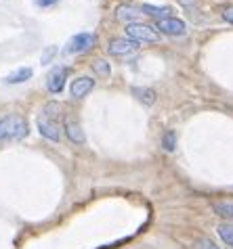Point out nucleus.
I'll return each mask as SVG.
<instances>
[{
    "mask_svg": "<svg viewBox=\"0 0 233 249\" xmlns=\"http://www.w3.org/2000/svg\"><path fill=\"white\" fill-rule=\"evenodd\" d=\"M162 144H164V149H166V151H175V147H176V134L175 132H166V134H164V138H162Z\"/></svg>",
    "mask_w": 233,
    "mask_h": 249,
    "instance_id": "nucleus-16",
    "label": "nucleus"
},
{
    "mask_svg": "<svg viewBox=\"0 0 233 249\" xmlns=\"http://www.w3.org/2000/svg\"><path fill=\"white\" fill-rule=\"evenodd\" d=\"M93 88H95V80L86 78V75H80V78H76L72 82L70 92H72V96H76V99H84V96L91 92Z\"/></svg>",
    "mask_w": 233,
    "mask_h": 249,
    "instance_id": "nucleus-8",
    "label": "nucleus"
},
{
    "mask_svg": "<svg viewBox=\"0 0 233 249\" xmlns=\"http://www.w3.org/2000/svg\"><path fill=\"white\" fill-rule=\"evenodd\" d=\"M141 11L145 13V15H149V17H155L157 21H160V19L170 17V13H173L168 6H152V4H143Z\"/></svg>",
    "mask_w": 233,
    "mask_h": 249,
    "instance_id": "nucleus-12",
    "label": "nucleus"
},
{
    "mask_svg": "<svg viewBox=\"0 0 233 249\" xmlns=\"http://www.w3.org/2000/svg\"><path fill=\"white\" fill-rule=\"evenodd\" d=\"M93 69L97 71L99 75H103V78H107L109 75V65H107V61H103V59H97L93 63Z\"/></svg>",
    "mask_w": 233,
    "mask_h": 249,
    "instance_id": "nucleus-17",
    "label": "nucleus"
},
{
    "mask_svg": "<svg viewBox=\"0 0 233 249\" xmlns=\"http://www.w3.org/2000/svg\"><path fill=\"white\" fill-rule=\"evenodd\" d=\"M65 132H67L70 141L78 142V144L84 142V130L80 128V122L76 117H65Z\"/></svg>",
    "mask_w": 233,
    "mask_h": 249,
    "instance_id": "nucleus-9",
    "label": "nucleus"
},
{
    "mask_svg": "<svg viewBox=\"0 0 233 249\" xmlns=\"http://www.w3.org/2000/svg\"><path fill=\"white\" fill-rule=\"evenodd\" d=\"M195 249H218V245H216L212 239H206V237H204V239H200V241L195 243Z\"/></svg>",
    "mask_w": 233,
    "mask_h": 249,
    "instance_id": "nucleus-18",
    "label": "nucleus"
},
{
    "mask_svg": "<svg viewBox=\"0 0 233 249\" xmlns=\"http://www.w3.org/2000/svg\"><path fill=\"white\" fill-rule=\"evenodd\" d=\"M155 27L162 34H168V36H183V34L187 32V25H185V21H181V19H176V17L160 19V21L155 23Z\"/></svg>",
    "mask_w": 233,
    "mask_h": 249,
    "instance_id": "nucleus-4",
    "label": "nucleus"
},
{
    "mask_svg": "<svg viewBox=\"0 0 233 249\" xmlns=\"http://www.w3.org/2000/svg\"><path fill=\"white\" fill-rule=\"evenodd\" d=\"M93 46H95V36L88 32H82L70 38V42L65 46V54H80V53L91 51Z\"/></svg>",
    "mask_w": 233,
    "mask_h": 249,
    "instance_id": "nucleus-3",
    "label": "nucleus"
},
{
    "mask_svg": "<svg viewBox=\"0 0 233 249\" xmlns=\"http://www.w3.org/2000/svg\"><path fill=\"white\" fill-rule=\"evenodd\" d=\"M133 92L136 94V99L141 103H145V105H154L155 103V92L152 88H133Z\"/></svg>",
    "mask_w": 233,
    "mask_h": 249,
    "instance_id": "nucleus-13",
    "label": "nucleus"
},
{
    "mask_svg": "<svg viewBox=\"0 0 233 249\" xmlns=\"http://www.w3.org/2000/svg\"><path fill=\"white\" fill-rule=\"evenodd\" d=\"M32 69L30 67H19V69H15V71H11L9 75L4 78V82L6 84H21V82H27L32 78Z\"/></svg>",
    "mask_w": 233,
    "mask_h": 249,
    "instance_id": "nucleus-11",
    "label": "nucleus"
},
{
    "mask_svg": "<svg viewBox=\"0 0 233 249\" xmlns=\"http://www.w3.org/2000/svg\"><path fill=\"white\" fill-rule=\"evenodd\" d=\"M38 130H40V134H42L44 138H49V141H55L57 142L59 138H61V128H59V124L51 120V115L46 117V115H40L38 117Z\"/></svg>",
    "mask_w": 233,
    "mask_h": 249,
    "instance_id": "nucleus-5",
    "label": "nucleus"
},
{
    "mask_svg": "<svg viewBox=\"0 0 233 249\" xmlns=\"http://www.w3.org/2000/svg\"><path fill=\"white\" fill-rule=\"evenodd\" d=\"M126 36L130 40H135L136 44H141V42H147V44L160 42V34H157L152 25H145V23H128L126 25Z\"/></svg>",
    "mask_w": 233,
    "mask_h": 249,
    "instance_id": "nucleus-2",
    "label": "nucleus"
},
{
    "mask_svg": "<svg viewBox=\"0 0 233 249\" xmlns=\"http://www.w3.org/2000/svg\"><path fill=\"white\" fill-rule=\"evenodd\" d=\"M139 15H141V9H136V6H130V4H120L118 9H116V17H118L120 21L136 23Z\"/></svg>",
    "mask_w": 233,
    "mask_h": 249,
    "instance_id": "nucleus-10",
    "label": "nucleus"
},
{
    "mask_svg": "<svg viewBox=\"0 0 233 249\" xmlns=\"http://www.w3.org/2000/svg\"><path fill=\"white\" fill-rule=\"evenodd\" d=\"M27 134H30V126L25 117L13 113L0 120V141H21Z\"/></svg>",
    "mask_w": 233,
    "mask_h": 249,
    "instance_id": "nucleus-1",
    "label": "nucleus"
},
{
    "mask_svg": "<svg viewBox=\"0 0 233 249\" xmlns=\"http://www.w3.org/2000/svg\"><path fill=\"white\" fill-rule=\"evenodd\" d=\"M65 80H67V69L65 67H55L53 71L49 73V78H46V88H49L51 92H61L65 86Z\"/></svg>",
    "mask_w": 233,
    "mask_h": 249,
    "instance_id": "nucleus-7",
    "label": "nucleus"
},
{
    "mask_svg": "<svg viewBox=\"0 0 233 249\" xmlns=\"http://www.w3.org/2000/svg\"><path fill=\"white\" fill-rule=\"evenodd\" d=\"M212 207H214V212H216V213H221L223 218L233 220V203H229V201H216Z\"/></svg>",
    "mask_w": 233,
    "mask_h": 249,
    "instance_id": "nucleus-15",
    "label": "nucleus"
},
{
    "mask_svg": "<svg viewBox=\"0 0 233 249\" xmlns=\"http://www.w3.org/2000/svg\"><path fill=\"white\" fill-rule=\"evenodd\" d=\"M136 48H139V44H136L135 40H130V38H114L112 42H109L107 51H109V54H116V57H124V54L135 53Z\"/></svg>",
    "mask_w": 233,
    "mask_h": 249,
    "instance_id": "nucleus-6",
    "label": "nucleus"
},
{
    "mask_svg": "<svg viewBox=\"0 0 233 249\" xmlns=\"http://www.w3.org/2000/svg\"><path fill=\"white\" fill-rule=\"evenodd\" d=\"M216 231H218V237H221L229 247H233V224L231 222H223V224H218Z\"/></svg>",
    "mask_w": 233,
    "mask_h": 249,
    "instance_id": "nucleus-14",
    "label": "nucleus"
},
{
    "mask_svg": "<svg viewBox=\"0 0 233 249\" xmlns=\"http://www.w3.org/2000/svg\"><path fill=\"white\" fill-rule=\"evenodd\" d=\"M38 6H42V9H46V6H53V4H57L59 0H34Z\"/></svg>",
    "mask_w": 233,
    "mask_h": 249,
    "instance_id": "nucleus-19",
    "label": "nucleus"
},
{
    "mask_svg": "<svg viewBox=\"0 0 233 249\" xmlns=\"http://www.w3.org/2000/svg\"><path fill=\"white\" fill-rule=\"evenodd\" d=\"M223 17L227 19V21H231L233 23V9H225V13H223Z\"/></svg>",
    "mask_w": 233,
    "mask_h": 249,
    "instance_id": "nucleus-20",
    "label": "nucleus"
},
{
    "mask_svg": "<svg viewBox=\"0 0 233 249\" xmlns=\"http://www.w3.org/2000/svg\"><path fill=\"white\" fill-rule=\"evenodd\" d=\"M53 54H55V48H51V51H46V53H44V57H42L44 63H46V59H49V57H53Z\"/></svg>",
    "mask_w": 233,
    "mask_h": 249,
    "instance_id": "nucleus-21",
    "label": "nucleus"
}]
</instances>
